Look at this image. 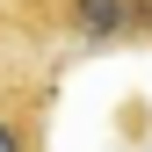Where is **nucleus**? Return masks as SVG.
I'll list each match as a JSON object with an SVG mask.
<instances>
[{
    "mask_svg": "<svg viewBox=\"0 0 152 152\" xmlns=\"http://www.w3.org/2000/svg\"><path fill=\"white\" fill-rule=\"evenodd\" d=\"M0 152H51V94L44 80H0Z\"/></svg>",
    "mask_w": 152,
    "mask_h": 152,
    "instance_id": "2",
    "label": "nucleus"
},
{
    "mask_svg": "<svg viewBox=\"0 0 152 152\" xmlns=\"http://www.w3.org/2000/svg\"><path fill=\"white\" fill-rule=\"evenodd\" d=\"M22 51H29V36H22V22H15V7L0 0V80H15V72H22V65H15Z\"/></svg>",
    "mask_w": 152,
    "mask_h": 152,
    "instance_id": "3",
    "label": "nucleus"
},
{
    "mask_svg": "<svg viewBox=\"0 0 152 152\" xmlns=\"http://www.w3.org/2000/svg\"><path fill=\"white\" fill-rule=\"evenodd\" d=\"M29 44H72V51H116L152 44V0H7Z\"/></svg>",
    "mask_w": 152,
    "mask_h": 152,
    "instance_id": "1",
    "label": "nucleus"
}]
</instances>
